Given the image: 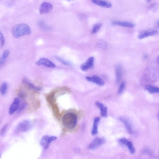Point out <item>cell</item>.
Masks as SVG:
<instances>
[{
  "label": "cell",
  "mask_w": 159,
  "mask_h": 159,
  "mask_svg": "<svg viewBox=\"0 0 159 159\" xmlns=\"http://www.w3.org/2000/svg\"><path fill=\"white\" fill-rule=\"evenodd\" d=\"M144 80L147 82L154 83L159 80V70L154 65L150 66L147 68L144 74Z\"/></svg>",
  "instance_id": "6da1fadb"
},
{
  "label": "cell",
  "mask_w": 159,
  "mask_h": 159,
  "mask_svg": "<svg viewBox=\"0 0 159 159\" xmlns=\"http://www.w3.org/2000/svg\"><path fill=\"white\" fill-rule=\"evenodd\" d=\"M32 33L30 27L26 24H20L15 26L12 31V35L14 37L18 38L28 35Z\"/></svg>",
  "instance_id": "7a4b0ae2"
},
{
  "label": "cell",
  "mask_w": 159,
  "mask_h": 159,
  "mask_svg": "<svg viewBox=\"0 0 159 159\" xmlns=\"http://www.w3.org/2000/svg\"><path fill=\"white\" fill-rule=\"evenodd\" d=\"M77 119L76 114L73 113L68 112L65 114L62 117V122L65 127L72 129L76 125Z\"/></svg>",
  "instance_id": "3957f363"
},
{
  "label": "cell",
  "mask_w": 159,
  "mask_h": 159,
  "mask_svg": "<svg viewBox=\"0 0 159 159\" xmlns=\"http://www.w3.org/2000/svg\"><path fill=\"white\" fill-rule=\"evenodd\" d=\"M32 127V122L29 120H25L18 124L15 131L18 133L26 132L30 130Z\"/></svg>",
  "instance_id": "277c9868"
},
{
  "label": "cell",
  "mask_w": 159,
  "mask_h": 159,
  "mask_svg": "<svg viewBox=\"0 0 159 159\" xmlns=\"http://www.w3.org/2000/svg\"><path fill=\"white\" fill-rule=\"evenodd\" d=\"M57 137L54 136L45 135L44 136L40 141V144L44 149H47L49 147L51 143L57 139Z\"/></svg>",
  "instance_id": "5b68a950"
},
{
  "label": "cell",
  "mask_w": 159,
  "mask_h": 159,
  "mask_svg": "<svg viewBox=\"0 0 159 159\" xmlns=\"http://www.w3.org/2000/svg\"><path fill=\"white\" fill-rule=\"evenodd\" d=\"M105 142L106 140L104 138H96L89 144L88 148L90 149H95L101 146Z\"/></svg>",
  "instance_id": "8992f818"
},
{
  "label": "cell",
  "mask_w": 159,
  "mask_h": 159,
  "mask_svg": "<svg viewBox=\"0 0 159 159\" xmlns=\"http://www.w3.org/2000/svg\"><path fill=\"white\" fill-rule=\"evenodd\" d=\"M120 121L125 125L128 133L134 134L135 133L133 129V124L132 122L127 117H121L119 118Z\"/></svg>",
  "instance_id": "52a82bcc"
},
{
  "label": "cell",
  "mask_w": 159,
  "mask_h": 159,
  "mask_svg": "<svg viewBox=\"0 0 159 159\" xmlns=\"http://www.w3.org/2000/svg\"><path fill=\"white\" fill-rule=\"evenodd\" d=\"M37 66H44L47 67L54 68L56 65L52 61L45 58H41L36 63Z\"/></svg>",
  "instance_id": "ba28073f"
},
{
  "label": "cell",
  "mask_w": 159,
  "mask_h": 159,
  "mask_svg": "<svg viewBox=\"0 0 159 159\" xmlns=\"http://www.w3.org/2000/svg\"><path fill=\"white\" fill-rule=\"evenodd\" d=\"M20 105V101L18 98H16L13 100L9 109V113L10 115L14 114L17 110H18Z\"/></svg>",
  "instance_id": "9c48e42d"
},
{
  "label": "cell",
  "mask_w": 159,
  "mask_h": 159,
  "mask_svg": "<svg viewBox=\"0 0 159 159\" xmlns=\"http://www.w3.org/2000/svg\"><path fill=\"white\" fill-rule=\"evenodd\" d=\"M53 8V5L49 2H45L41 4L39 11L41 15L45 14L51 11Z\"/></svg>",
  "instance_id": "30bf717a"
},
{
  "label": "cell",
  "mask_w": 159,
  "mask_h": 159,
  "mask_svg": "<svg viewBox=\"0 0 159 159\" xmlns=\"http://www.w3.org/2000/svg\"><path fill=\"white\" fill-rule=\"evenodd\" d=\"M119 141L121 144L127 146L131 154L135 153V149L132 142L128 141L125 138H121Z\"/></svg>",
  "instance_id": "8fae6325"
},
{
  "label": "cell",
  "mask_w": 159,
  "mask_h": 159,
  "mask_svg": "<svg viewBox=\"0 0 159 159\" xmlns=\"http://www.w3.org/2000/svg\"><path fill=\"white\" fill-rule=\"evenodd\" d=\"M158 34V32L156 30L145 31L140 33L138 38L140 39H142L149 37L157 35Z\"/></svg>",
  "instance_id": "7c38bea8"
},
{
  "label": "cell",
  "mask_w": 159,
  "mask_h": 159,
  "mask_svg": "<svg viewBox=\"0 0 159 159\" xmlns=\"http://www.w3.org/2000/svg\"><path fill=\"white\" fill-rule=\"evenodd\" d=\"M94 60L93 57L89 58L85 63L82 64L81 67V70L83 71H85L92 67L94 65Z\"/></svg>",
  "instance_id": "4fadbf2b"
},
{
  "label": "cell",
  "mask_w": 159,
  "mask_h": 159,
  "mask_svg": "<svg viewBox=\"0 0 159 159\" xmlns=\"http://www.w3.org/2000/svg\"><path fill=\"white\" fill-rule=\"evenodd\" d=\"M86 78L87 81L94 82L100 86H103L105 84L104 81L97 76L93 75L92 77H86Z\"/></svg>",
  "instance_id": "5bb4252c"
},
{
  "label": "cell",
  "mask_w": 159,
  "mask_h": 159,
  "mask_svg": "<svg viewBox=\"0 0 159 159\" xmlns=\"http://www.w3.org/2000/svg\"><path fill=\"white\" fill-rule=\"evenodd\" d=\"M23 81L24 84L26 85L29 88L34 90V91H40L42 89V88L41 87L36 86L27 78H24Z\"/></svg>",
  "instance_id": "9a60e30c"
},
{
  "label": "cell",
  "mask_w": 159,
  "mask_h": 159,
  "mask_svg": "<svg viewBox=\"0 0 159 159\" xmlns=\"http://www.w3.org/2000/svg\"><path fill=\"white\" fill-rule=\"evenodd\" d=\"M95 105L100 109L102 116L106 117L107 114V108L102 103L98 101L95 103Z\"/></svg>",
  "instance_id": "2e32d148"
},
{
  "label": "cell",
  "mask_w": 159,
  "mask_h": 159,
  "mask_svg": "<svg viewBox=\"0 0 159 159\" xmlns=\"http://www.w3.org/2000/svg\"><path fill=\"white\" fill-rule=\"evenodd\" d=\"M92 2L95 4L106 8L111 7L112 4L108 2L100 1V0H93Z\"/></svg>",
  "instance_id": "e0dca14e"
},
{
  "label": "cell",
  "mask_w": 159,
  "mask_h": 159,
  "mask_svg": "<svg viewBox=\"0 0 159 159\" xmlns=\"http://www.w3.org/2000/svg\"><path fill=\"white\" fill-rule=\"evenodd\" d=\"M100 119L99 117H96L95 118L93 124V126L92 131V134L95 136L98 133V125L100 121Z\"/></svg>",
  "instance_id": "ac0fdd59"
},
{
  "label": "cell",
  "mask_w": 159,
  "mask_h": 159,
  "mask_svg": "<svg viewBox=\"0 0 159 159\" xmlns=\"http://www.w3.org/2000/svg\"><path fill=\"white\" fill-rule=\"evenodd\" d=\"M115 72L116 77V82L117 84L119 83L121 81L122 76V69L120 66H117L115 68Z\"/></svg>",
  "instance_id": "d6986e66"
},
{
  "label": "cell",
  "mask_w": 159,
  "mask_h": 159,
  "mask_svg": "<svg viewBox=\"0 0 159 159\" xmlns=\"http://www.w3.org/2000/svg\"><path fill=\"white\" fill-rule=\"evenodd\" d=\"M56 93V92H53L47 95L46 97V100L51 106L55 103V101H56L55 94Z\"/></svg>",
  "instance_id": "ffe728a7"
},
{
  "label": "cell",
  "mask_w": 159,
  "mask_h": 159,
  "mask_svg": "<svg viewBox=\"0 0 159 159\" xmlns=\"http://www.w3.org/2000/svg\"><path fill=\"white\" fill-rule=\"evenodd\" d=\"M113 23L114 25L130 28H133L135 26L134 24L127 22L114 21Z\"/></svg>",
  "instance_id": "44dd1931"
},
{
  "label": "cell",
  "mask_w": 159,
  "mask_h": 159,
  "mask_svg": "<svg viewBox=\"0 0 159 159\" xmlns=\"http://www.w3.org/2000/svg\"><path fill=\"white\" fill-rule=\"evenodd\" d=\"M145 89L150 93H159V88L158 87L148 85L145 87Z\"/></svg>",
  "instance_id": "7402d4cb"
},
{
  "label": "cell",
  "mask_w": 159,
  "mask_h": 159,
  "mask_svg": "<svg viewBox=\"0 0 159 159\" xmlns=\"http://www.w3.org/2000/svg\"><path fill=\"white\" fill-rule=\"evenodd\" d=\"M10 52L8 50L5 51L2 54V56L0 60V64L1 65H3L6 61V59L9 55Z\"/></svg>",
  "instance_id": "603a6c76"
},
{
  "label": "cell",
  "mask_w": 159,
  "mask_h": 159,
  "mask_svg": "<svg viewBox=\"0 0 159 159\" xmlns=\"http://www.w3.org/2000/svg\"><path fill=\"white\" fill-rule=\"evenodd\" d=\"M8 85L7 83L6 82H4L1 85L0 91L2 95H4L6 94L7 92Z\"/></svg>",
  "instance_id": "cb8c5ba5"
},
{
  "label": "cell",
  "mask_w": 159,
  "mask_h": 159,
  "mask_svg": "<svg viewBox=\"0 0 159 159\" xmlns=\"http://www.w3.org/2000/svg\"><path fill=\"white\" fill-rule=\"evenodd\" d=\"M51 106L54 115L57 117H59V110L56 103H55Z\"/></svg>",
  "instance_id": "d4e9b609"
},
{
  "label": "cell",
  "mask_w": 159,
  "mask_h": 159,
  "mask_svg": "<svg viewBox=\"0 0 159 159\" xmlns=\"http://www.w3.org/2000/svg\"><path fill=\"white\" fill-rule=\"evenodd\" d=\"M39 25L41 28L45 30L48 31L51 30L50 28L48 27L43 21H40L39 23Z\"/></svg>",
  "instance_id": "484cf974"
},
{
  "label": "cell",
  "mask_w": 159,
  "mask_h": 159,
  "mask_svg": "<svg viewBox=\"0 0 159 159\" xmlns=\"http://www.w3.org/2000/svg\"><path fill=\"white\" fill-rule=\"evenodd\" d=\"M102 26V24L101 23H98L95 24L93 27L92 30V32L94 34L97 32L100 29Z\"/></svg>",
  "instance_id": "4316f807"
},
{
  "label": "cell",
  "mask_w": 159,
  "mask_h": 159,
  "mask_svg": "<svg viewBox=\"0 0 159 159\" xmlns=\"http://www.w3.org/2000/svg\"><path fill=\"white\" fill-rule=\"evenodd\" d=\"M98 45L100 48L103 49H106L107 47L106 43L104 41L100 40L98 43Z\"/></svg>",
  "instance_id": "83f0119b"
},
{
  "label": "cell",
  "mask_w": 159,
  "mask_h": 159,
  "mask_svg": "<svg viewBox=\"0 0 159 159\" xmlns=\"http://www.w3.org/2000/svg\"><path fill=\"white\" fill-rule=\"evenodd\" d=\"M125 87V83L124 82H122L120 85L118 91V93L119 94H121L124 91Z\"/></svg>",
  "instance_id": "f1b7e54d"
},
{
  "label": "cell",
  "mask_w": 159,
  "mask_h": 159,
  "mask_svg": "<svg viewBox=\"0 0 159 159\" xmlns=\"http://www.w3.org/2000/svg\"><path fill=\"white\" fill-rule=\"evenodd\" d=\"M55 58H56L58 61L60 62V63L64 64V65L68 66L70 65V64L69 63V62L59 57H55Z\"/></svg>",
  "instance_id": "f546056e"
},
{
  "label": "cell",
  "mask_w": 159,
  "mask_h": 159,
  "mask_svg": "<svg viewBox=\"0 0 159 159\" xmlns=\"http://www.w3.org/2000/svg\"><path fill=\"white\" fill-rule=\"evenodd\" d=\"M0 39H1V45L3 46L5 43V39L3 34L1 32L0 33Z\"/></svg>",
  "instance_id": "4dcf8cb0"
},
{
  "label": "cell",
  "mask_w": 159,
  "mask_h": 159,
  "mask_svg": "<svg viewBox=\"0 0 159 159\" xmlns=\"http://www.w3.org/2000/svg\"><path fill=\"white\" fill-rule=\"evenodd\" d=\"M8 126V125L6 124L3 127L1 131V134L2 135H3L6 132L7 128Z\"/></svg>",
  "instance_id": "1f68e13d"
},
{
  "label": "cell",
  "mask_w": 159,
  "mask_h": 159,
  "mask_svg": "<svg viewBox=\"0 0 159 159\" xmlns=\"http://www.w3.org/2000/svg\"><path fill=\"white\" fill-rule=\"evenodd\" d=\"M17 95L19 97L23 98L25 96V94L21 91H19L17 92Z\"/></svg>",
  "instance_id": "d6a6232c"
},
{
  "label": "cell",
  "mask_w": 159,
  "mask_h": 159,
  "mask_svg": "<svg viewBox=\"0 0 159 159\" xmlns=\"http://www.w3.org/2000/svg\"><path fill=\"white\" fill-rule=\"evenodd\" d=\"M26 103H23L21 106H20V108L18 110L19 112H21L26 107Z\"/></svg>",
  "instance_id": "836d02e7"
},
{
  "label": "cell",
  "mask_w": 159,
  "mask_h": 159,
  "mask_svg": "<svg viewBox=\"0 0 159 159\" xmlns=\"http://www.w3.org/2000/svg\"><path fill=\"white\" fill-rule=\"evenodd\" d=\"M148 57V56L147 54H145L144 55V59H147Z\"/></svg>",
  "instance_id": "e575fe53"
},
{
  "label": "cell",
  "mask_w": 159,
  "mask_h": 159,
  "mask_svg": "<svg viewBox=\"0 0 159 159\" xmlns=\"http://www.w3.org/2000/svg\"><path fill=\"white\" fill-rule=\"evenodd\" d=\"M157 118L158 120L159 121V111L157 115Z\"/></svg>",
  "instance_id": "d590c367"
},
{
  "label": "cell",
  "mask_w": 159,
  "mask_h": 159,
  "mask_svg": "<svg viewBox=\"0 0 159 159\" xmlns=\"http://www.w3.org/2000/svg\"><path fill=\"white\" fill-rule=\"evenodd\" d=\"M157 61L158 62V63L159 66V54L158 55V56L157 57Z\"/></svg>",
  "instance_id": "8d00e7d4"
},
{
  "label": "cell",
  "mask_w": 159,
  "mask_h": 159,
  "mask_svg": "<svg viewBox=\"0 0 159 159\" xmlns=\"http://www.w3.org/2000/svg\"><path fill=\"white\" fill-rule=\"evenodd\" d=\"M157 24L159 25V20L157 22Z\"/></svg>",
  "instance_id": "74e56055"
}]
</instances>
